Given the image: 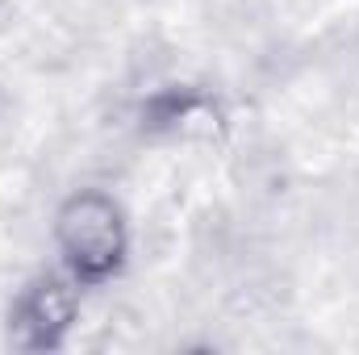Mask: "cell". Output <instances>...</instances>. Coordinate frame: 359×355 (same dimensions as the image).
I'll use <instances>...</instances> for the list:
<instances>
[{
  "mask_svg": "<svg viewBox=\"0 0 359 355\" xmlns=\"http://www.w3.org/2000/svg\"><path fill=\"white\" fill-rule=\"evenodd\" d=\"M80 293L63 267L34 276L8 305V343L17 351H59L80 322Z\"/></svg>",
  "mask_w": 359,
  "mask_h": 355,
  "instance_id": "7a4b0ae2",
  "label": "cell"
},
{
  "mask_svg": "<svg viewBox=\"0 0 359 355\" xmlns=\"http://www.w3.org/2000/svg\"><path fill=\"white\" fill-rule=\"evenodd\" d=\"M138 126L151 138H172V142H226L230 134V117L222 109V100L205 88H172L151 92L138 109Z\"/></svg>",
  "mask_w": 359,
  "mask_h": 355,
  "instance_id": "3957f363",
  "label": "cell"
},
{
  "mask_svg": "<svg viewBox=\"0 0 359 355\" xmlns=\"http://www.w3.org/2000/svg\"><path fill=\"white\" fill-rule=\"evenodd\" d=\"M50 243L59 251L63 272L80 288H104L130 264V247H134L130 213L109 188H92V184L76 188L55 209Z\"/></svg>",
  "mask_w": 359,
  "mask_h": 355,
  "instance_id": "6da1fadb",
  "label": "cell"
}]
</instances>
